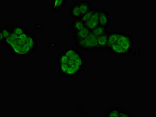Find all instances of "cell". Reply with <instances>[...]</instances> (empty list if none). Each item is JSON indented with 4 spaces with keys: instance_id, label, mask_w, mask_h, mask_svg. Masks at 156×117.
<instances>
[{
    "instance_id": "cell-25",
    "label": "cell",
    "mask_w": 156,
    "mask_h": 117,
    "mask_svg": "<svg viewBox=\"0 0 156 117\" xmlns=\"http://www.w3.org/2000/svg\"><path fill=\"white\" fill-rule=\"evenodd\" d=\"M131 116V114L127 112L124 110H120L119 114V117H130Z\"/></svg>"
},
{
    "instance_id": "cell-1",
    "label": "cell",
    "mask_w": 156,
    "mask_h": 117,
    "mask_svg": "<svg viewBox=\"0 0 156 117\" xmlns=\"http://www.w3.org/2000/svg\"><path fill=\"white\" fill-rule=\"evenodd\" d=\"M75 45L79 49L85 52H92L99 50L98 47L97 38L90 32L85 38L75 42Z\"/></svg>"
},
{
    "instance_id": "cell-18",
    "label": "cell",
    "mask_w": 156,
    "mask_h": 117,
    "mask_svg": "<svg viewBox=\"0 0 156 117\" xmlns=\"http://www.w3.org/2000/svg\"><path fill=\"white\" fill-rule=\"evenodd\" d=\"M78 51L79 50L75 48L70 47L62 50L60 52V54H64L69 58Z\"/></svg>"
},
{
    "instance_id": "cell-10",
    "label": "cell",
    "mask_w": 156,
    "mask_h": 117,
    "mask_svg": "<svg viewBox=\"0 0 156 117\" xmlns=\"http://www.w3.org/2000/svg\"><path fill=\"white\" fill-rule=\"evenodd\" d=\"M108 32L97 38L99 50H108Z\"/></svg>"
},
{
    "instance_id": "cell-23",
    "label": "cell",
    "mask_w": 156,
    "mask_h": 117,
    "mask_svg": "<svg viewBox=\"0 0 156 117\" xmlns=\"http://www.w3.org/2000/svg\"><path fill=\"white\" fill-rule=\"evenodd\" d=\"M59 73L62 76H65L69 66L67 64L59 65Z\"/></svg>"
},
{
    "instance_id": "cell-9",
    "label": "cell",
    "mask_w": 156,
    "mask_h": 117,
    "mask_svg": "<svg viewBox=\"0 0 156 117\" xmlns=\"http://www.w3.org/2000/svg\"><path fill=\"white\" fill-rule=\"evenodd\" d=\"M90 31L87 28L85 27L83 29L72 34V39L74 42L80 41V40L85 38L90 34Z\"/></svg>"
},
{
    "instance_id": "cell-17",
    "label": "cell",
    "mask_w": 156,
    "mask_h": 117,
    "mask_svg": "<svg viewBox=\"0 0 156 117\" xmlns=\"http://www.w3.org/2000/svg\"><path fill=\"white\" fill-rule=\"evenodd\" d=\"M11 33V28H9V25H4L1 27L0 30V34H2L5 40L10 36Z\"/></svg>"
},
{
    "instance_id": "cell-3",
    "label": "cell",
    "mask_w": 156,
    "mask_h": 117,
    "mask_svg": "<svg viewBox=\"0 0 156 117\" xmlns=\"http://www.w3.org/2000/svg\"><path fill=\"white\" fill-rule=\"evenodd\" d=\"M100 10V9L97 8L91 18L87 22L84 23L85 27L88 28L90 31L94 29L99 25L98 19H99Z\"/></svg>"
},
{
    "instance_id": "cell-16",
    "label": "cell",
    "mask_w": 156,
    "mask_h": 117,
    "mask_svg": "<svg viewBox=\"0 0 156 117\" xmlns=\"http://www.w3.org/2000/svg\"><path fill=\"white\" fill-rule=\"evenodd\" d=\"M121 109L119 107H112L105 112V116L106 117H119Z\"/></svg>"
},
{
    "instance_id": "cell-4",
    "label": "cell",
    "mask_w": 156,
    "mask_h": 117,
    "mask_svg": "<svg viewBox=\"0 0 156 117\" xmlns=\"http://www.w3.org/2000/svg\"><path fill=\"white\" fill-rule=\"evenodd\" d=\"M98 20L100 25L109 28L111 23L110 13L108 11L100 9Z\"/></svg>"
},
{
    "instance_id": "cell-12",
    "label": "cell",
    "mask_w": 156,
    "mask_h": 117,
    "mask_svg": "<svg viewBox=\"0 0 156 117\" xmlns=\"http://www.w3.org/2000/svg\"><path fill=\"white\" fill-rule=\"evenodd\" d=\"M26 43L30 48L33 52H34L37 50V41L33 34L30 33L26 41Z\"/></svg>"
},
{
    "instance_id": "cell-15",
    "label": "cell",
    "mask_w": 156,
    "mask_h": 117,
    "mask_svg": "<svg viewBox=\"0 0 156 117\" xmlns=\"http://www.w3.org/2000/svg\"><path fill=\"white\" fill-rule=\"evenodd\" d=\"M12 33L15 34L17 36H20L27 31L24 26L20 25H13L11 28Z\"/></svg>"
},
{
    "instance_id": "cell-7",
    "label": "cell",
    "mask_w": 156,
    "mask_h": 117,
    "mask_svg": "<svg viewBox=\"0 0 156 117\" xmlns=\"http://www.w3.org/2000/svg\"><path fill=\"white\" fill-rule=\"evenodd\" d=\"M66 0H52L50 3L51 10L52 12H57L66 6Z\"/></svg>"
},
{
    "instance_id": "cell-19",
    "label": "cell",
    "mask_w": 156,
    "mask_h": 117,
    "mask_svg": "<svg viewBox=\"0 0 156 117\" xmlns=\"http://www.w3.org/2000/svg\"><path fill=\"white\" fill-rule=\"evenodd\" d=\"M75 64L82 68H84L85 66V58L83 54L74 61Z\"/></svg>"
},
{
    "instance_id": "cell-22",
    "label": "cell",
    "mask_w": 156,
    "mask_h": 117,
    "mask_svg": "<svg viewBox=\"0 0 156 117\" xmlns=\"http://www.w3.org/2000/svg\"><path fill=\"white\" fill-rule=\"evenodd\" d=\"M69 60V58L64 54H60L57 58V63L59 65L67 64Z\"/></svg>"
},
{
    "instance_id": "cell-14",
    "label": "cell",
    "mask_w": 156,
    "mask_h": 117,
    "mask_svg": "<svg viewBox=\"0 0 156 117\" xmlns=\"http://www.w3.org/2000/svg\"><path fill=\"white\" fill-rule=\"evenodd\" d=\"M108 28L106 27L99 25L96 28L90 31L94 36L98 38V37L102 36L104 34H106V32H108Z\"/></svg>"
},
{
    "instance_id": "cell-2",
    "label": "cell",
    "mask_w": 156,
    "mask_h": 117,
    "mask_svg": "<svg viewBox=\"0 0 156 117\" xmlns=\"http://www.w3.org/2000/svg\"><path fill=\"white\" fill-rule=\"evenodd\" d=\"M115 43L119 46L127 55L132 52L135 47V40L132 34L124 32L120 35Z\"/></svg>"
},
{
    "instance_id": "cell-21",
    "label": "cell",
    "mask_w": 156,
    "mask_h": 117,
    "mask_svg": "<svg viewBox=\"0 0 156 117\" xmlns=\"http://www.w3.org/2000/svg\"><path fill=\"white\" fill-rule=\"evenodd\" d=\"M96 9L97 8H94L91 9V10H90V11L87 12L86 14L82 16L81 18H80L82 20V21L84 23H85L89 20L92 17Z\"/></svg>"
},
{
    "instance_id": "cell-6",
    "label": "cell",
    "mask_w": 156,
    "mask_h": 117,
    "mask_svg": "<svg viewBox=\"0 0 156 117\" xmlns=\"http://www.w3.org/2000/svg\"><path fill=\"white\" fill-rule=\"evenodd\" d=\"M72 34L78 32L84 28V23L80 18L73 19L69 24Z\"/></svg>"
},
{
    "instance_id": "cell-5",
    "label": "cell",
    "mask_w": 156,
    "mask_h": 117,
    "mask_svg": "<svg viewBox=\"0 0 156 117\" xmlns=\"http://www.w3.org/2000/svg\"><path fill=\"white\" fill-rule=\"evenodd\" d=\"M68 13L69 17L72 18L73 19L81 18L82 15L79 2H74L70 5L68 9Z\"/></svg>"
},
{
    "instance_id": "cell-24",
    "label": "cell",
    "mask_w": 156,
    "mask_h": 117,
    "mask_svg": "<svg viewBox=\"0 0 156 117\" xmlns=\"http://www.w3.org/2000/svg\"><path fill=\"white\" fill-rule=\"evenodd\" d=\"M30 34L29 32L26 31V32L18 36L19 39L26 42L27 38H28L29 35H30Z\"/></svg>"
},
{
    "instance_id": "cell-8",
    "label": "cell",
    "mask_w": 156,
    "mask_h": 117,
    "mask_svg": "<svg viewBox=\"0 0 156 117\" xmlns=\"http://www.w3.org/2000/svg\"><path fill=\"white\" fill-rule=\"evenodd\" d=\"M78 2L82 16L94 8V4L91 1H80Z\"/></svg>"
},
{
    "instance_id": "cell-11",
    "label": "cell",
    "mask_w": 156,
    "mask_h": 117,
    "mask_svg": "<svg viewBox=\"0 0 156 117\" xmlns=\"http://www.w3.org/2000/svg\"><path fill=\"white\" fill-rule=\"evenodd\" d=\"M123 32H108V50L112 45L114 44Z\"/></svg>"
},
{
    "instance_id": "cell-20",
    "label": "cell",
    "mask_w": 156,
    "mask_h": 117,
    "mask_svg": "<svg viewBox=\"0 0 156 117\" xmlns=\"http://www.w3.org/2000/svg\"><path fill=\"white\" fill-rule=\"evenodd\" d=\"M33 53L30 48L27 44L24 45L23 47H21V56H28L31 55Z\"/></svg>"
},
{
    "instance_id": "cell-13",
    "label": "cell",
    "mask_w": 156,
    "mask_h": 117,
    "mask_svg": "<svg viewBox=\"0 0 156 117\" xmlns=\"http://www.w3.org/2000/svg\"><path fill=\"white\" fill-rule=\"evenodd\" d=\"M108 50L113 55L119 56H123L127 55L125 52L122 48L119 46L118 45L114 43L112 45Z\"/></svg>"
}]
</instances>
